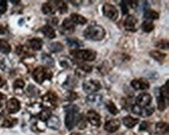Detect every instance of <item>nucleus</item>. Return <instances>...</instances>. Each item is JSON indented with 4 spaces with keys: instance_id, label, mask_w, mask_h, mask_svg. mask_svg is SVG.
Here are the masks:
<instances>
[{
    "instance_id": "obj_21",
    "label": "nucleus",
    "mask_w": 169,
    "mask_h": 135,
    "mask_svg": "<svg viewBox=\"0 0 169 135\" xmlns=\"http://www.w3.org/2000/svg\"><path fill=\"white\" fill-rule=\"evenodd\" d=\"M62 28L65 31L72 33V32H73L74 29H75V24L72 22V21L69 18H66V19L64 20L63 24H62Z\"/></svg>"
},
{
    "instance_id": "obj_41",
    "label": "nucleus",
    "mask_w": 169,
    "mask_h": 135,
    "mask_svg": "<svg viewBox=\"0 0 169 135\" xmlns=\"http://www.w3.org/2000/svg\"><path fill=\"white\" fill-rule=\"evenodd\" d=\"M147 127H148V123L146 121H143L140 126V130H147Z\"/></svg>"
},
{
    "instance_id": "obj_8",
    "label": "nucleus",
    "mask_w": 169,
    "mask_h": 135,
    "mask_svg": "<svg viewBox=\"0 0 169 135\" xmlns=\"http://www.w3.org/2000/svg\"><path fill=\"white\" fill-rule=\"evenodd\" d=\"M152 101V97L148 93H141L136 97V105L140 108H145V107L150 105Z\"/></svg>"
},
{
    "instance_id": "obj_31",
    "label": "nucleus",
    "mask_w": 169,
    "mask_h": 135,
    "mask_svg": "<svg viewBox=\"0 0 169 135\" xmlns=\"http://www.w3.org/2000/svg\"><path fill=\"white\" fill-rule=\"evenodd\" d=\"M168 125L164 122H160L156 124V130L159 133H164L167 131Z\"/></svg>"
},
{
    "instance_id": "obj_29",
    "label": "nucleus",
    "mask_w": 169,
    "mask_h": 135,
    "mask_svg": "<svg viewBox=\"0 0 169 135\" xmlns=\"http://www.w3.org/2000/svg\"><path fill=\"white\" fill-rule=\"evenodd\" d=\"M141 27H142V30L144 32H147V33H149V32L152 31L154 28V26H153V23L150 21H145L143 22L142 25H141Z\"/></svg>"
},
{
    "instance_id": "obj_23",
    "label": "nucleus",
    "mask_w": 169,
    "mask_h": 135,
    "mask_svg": "<svg viewBox=\"0 0 169 135\" xmlns=\"http://www.w3.org/2000/svg\"><path fill=\"white\" fill-rule=\"evenodd\" d=\"M48 126L52 129H59L60 127V119L55 116H52L48 119Z\"/></svg>"
},
{
    "instance_id": "obj_38",
    "label": "nucleus",
    "mask_w": 169,
    "mask_h": 135,
    "mask_svg": "<svg viewBox=\"0 0 169 135\" xmlns=\"http://www.w3.org/2000/svg\"><path fill=\"white\" fill-rule=\"evenodd\" d=\"M7 10V2L3 1V2H0V17L1 15L3 14L4 13H6Z\"/></svg>"
},
{
    "instance_id": "obj_10",
    "label": "nucleus",
    "mask_w": 169,
    "mask_h": 135,
    "mask_svg": "<svg viewBox=\"0 0 169 135\" xmlns=\"http://www.w3.org/2000/svg\"><path fill=\"white\" fill-rule=\"evenodd\" d=\"M131 86L135 90H147L150 88V84L145 78H137L132 80Z\"/></svg>"
},
{
    "instance_id": "obj_7",
    "label": "nucleus",
    "mask_w": 169,
    "mask_h": 135,
    "mask_svg": "<svg viewBox=\"0 0 169 135\" xmlns=\"http://www.w3.org/2000/svg\"><path fill=\"white\" fill-rule=\"evenodd\" d=\"M101 88V84L97 80H88L83 84V89L85 92L93 94Z\"/></svg>"
},
{
    "instance_id": "obj_13",
    "label": "nucleus",
    "mask_w": 169,
    "mask_h": 135,
    "mask_svg": "<svg viewBox=\"0 0 169 135\" xmlns=\"http://www.w3.org/2000/svg\"><path fill=\"white\" fill-rule=\"evenodd\" d=\"M137 24V19L133 15H129L126 17L125 22H124V27L125 30L129 31H136V25Z\"/></svg>"
},
{
    "instance_id": "obj_9",
    "label": "nucleus",
    "mask_w": 169,
    "mask_h": 135,
    "mask_svg": "<svg viewBox=\"0 0 169 135\" xmlns=\"http://www.w3.org/2000/svg\"><path fill=\"white\" fill-rule=\"evenodd\" d=\"M153 111H154L153 106H150V105L145 107V108H140V107H139L136 105H134L132 107V112L134 114L139 115V116H143V117L150 116L153 113Z\"/></svg>"
},
{
    "instance_id": "obj_28",
    "label": "nucleus",
    "mask_w": 169,
    "mask_h": 135,
    "mask_svg": "<svg viewBox=\"0 0 169 135\" xmlns=\"http://www.w3.org/2000/svg\"><path fill=\"white\" fill-rule=\"evenodd\" d=\"M64 49V46L60 42H52L49 45V49L52 52H62Z\"/></svg>"
},
{
    "instance_id": "obj_14",
    "label": "nucleus",
    "mask_w": 169,
    "mask_h": 135,
    "mask_svg": "<svg viewBox=\"0 0 169 135\" xmlns=\"http://www.w3.org/2000/svg\"><path fill=\"white\" fill-rule=\"evenodd\" d=\"M119 127H120V122H119V119H114L107 121L104 126V128L106 131L109 132V133H114L116 130H118Z\"/></svg>"
},
{
    "instance_id": "obj_22",
    "label": "nucleus",
    "mask_w": 169,
    "mask_h": 135,
    "mask_svg": "<svg viewBox=\"0 0 169 135\" xmlns=\"http://www.w3.org/2000/svg\"><path fill=\"white\" fill-rule=\"evenodd\" d=\"M43 100L46 102H49L52 105H56L58 102V96L54 92H49L45 96H44Z\"/></svg>"
},
{
    "instance_id": "obj_40",
    "label": "nucleus",
    "mask_w": 169,
    "mask_h": 135,
    "mask_svg": "<svg viewBox=\"0 0 169 135\" xmlns=\"http://www.w3.org/2000/svg\"><path fill=\"white\" fill-rule=\"evenodd\" d=\"M127 4H128V6H130L133 9H134L137 7L138 2L137 1H127Z\"/></svg>"
},
{
    "instance_id": "obj_35",
    "label": "nucleus",
    "mask_w": 169,
    "mask_h": 135,
    "mask_svg": "<svg viewBox=\"0 0 169 135\" xmlns=\"http://www.w3.org/2000/svg\"><path fill=\"white\" fill-rule=\"evenodd\" d=\"M16 122H17V120L15 119H11V118H10V119H6L5 120H4L2 126L5 127H12L16 123Z\"/></svg>"
},
{
    "instance_id": "obj_30",
    "label": "nucleus",
    "mask_w": 169,
    "mask_h": 135,
    "mask_svg": "<svg viewBox=\"0 0 169 135\" xmlns=\"http://www.w3.org/2000/svg\"><path fill=\"white\" fill-rule=\"evenodd\" d=\"M55 5L56 7V9H58L61 13H67L68 7L67 5L63 1H55Z\"/></svg>"
},
{
    "instance_id": "obj_6",
    "label": "nucleus",
    "mask_w": 169,
    "mask_h": 135,
    "mask_svg": "<svg viewBox=\"0 0 169 135\" xmlns=\"http://www.w3.org/2000/svg\"><path fill=\"white\" fill-rule=\"evenodd\" d=\"M104 16L109 18L111 21H116L119 17V11L115 7L109 3H105L102 8Z\"/></svg>"
},
{
    "instance_id": "obj_25",
    "label": "nucleus",
    "mask_w": 169,
    "mask_h": 135,
    "mask_svg": "<svg viewBox=\"0 0 169 135\" xmlns=\"http://www.w3.org/2000/svg\"><path fill=\"white\" fill-rule=\"evenodd\" d=\"M11 51V46L7 41L0 39V52L3 54L10 53Z\"/></svg>"
},
{
    "instance_id": "obj_39",
    "label": "nucleus",
    "mask_w": 169,
    "mask_h": 135,
    "mask_svg": "<svg viewBox=\"0 0 169 135\" xmlns=\"http://www.w3.org/2000/svg\"><path fill=\"white\" fill-rule=\"evenodd\" d=\"M121 7H122V10L123 14H126L128 13L129 9H128V4H127V1H122L121 2Z\"/></svg>"
},
{
    "instance_id": "obj_36",
    "label": "nucleus",
    "mask_w": 169,
    "mask_h": 135,
    "mask_svg": "<svg viewBox=\"0 0 169 135\" xmlns=\"http://www.w3.org/2000/svg\"><path fill=\"white\" fill-rule=\"evenodd\" d=\"M156 47L162 49H168V41L167 40H161L156 44Z\"/></svg>"
},
{
    "instance_id": "obj_16",
    "label": "nucleus",
    "mask_w": 169,
    "mask_h": 135,
    "mask_svg": "<svg viewBox=\"0 0 169 135\" xmlns=\"http://www.w3.org/2000/svg\"><path fill=\"white\" fill-rule=\"evenodd\" d=\"M139 122V119H136V118H133L130 116H125V117L122 119V123H123L124 125L125 126L128 128H133L134 127L136 124Z\"/></svg>"
},
{
    "instance_id": "obj_18",
    "label": "nucleus",
    "mask_w": 169,
    "mask_h": 135,
    "mask_svg": "<svg viewBox=\"0 0 169 135\" xmlns=\"http://www.w3.org/2000/svg\"><path fill=\"white\" fill-rule=\"evenodd\" d=\"M41 31L45 35L47 38H50V39H53L55 38V31L51 26L45 25L41 28Z\"/></svg>"
},
{
    "instance_id": "obj_4",
    "label": "nucleus",
    "mask_w": 169,
    "mask_h": 135,
    "mask_svg": "<svg viewBox=\"0 0 169 135\" xmlns=\"http://www.w3.org/2000/svg\"><path fill=\"white\" fill-rule=\"evenodd\" d=\"M32 76L37 83L42 84L45 80H51L53 74L49 68L45 66H38L34 70Z\"/></svg>"
},
{
    "instance_id": "obj_15",
    "label": "nucleus",
    "mask_w": 169,
    "mask_h": 135,
    "mask_svg": "<svg viewBox=\"0 0 169 135\" xmlns=\"http://www.w3.org/2000/svg\"><path fill=\"white\" fill-rule=\"evenodd\" d=\"M41 10L45 14L53 15L56 11V7H55V3H52V2H48L43 4Z\"/></svg>"
},
{
    "instance_id": "obj_3",
    "label": "nucleus",
    "mask_w": 169,
    "mask_h": 135,
    "mask_svg": "<svg viewBox=\"0 0 169 135\" xmlns=\"http://www.w3.org/2000/svg\"><path fill=\"white\" fill-rule=\"evenodd\" d=\"M169 84L168 80L166 81L165 84L163 85L159 89V93L157 96V106L158 109L160 111H164L167 108L168 105V99H169Z\"/></svg>"
},
{
    "instance_id": "obj_26",
    "label": "nucleus",
    "mask_w": 169,
    "mask_h": 135,
    "mask_svg": "<svg viewBox=\"0 0 169 135\" xmlns=\"http://www.w3.org/2000/svg\"><path fill=\"white\" fill-rule=\"evenodd\" d=\"M144 18L150 21H153V20H157L159 18V13H157L154 10H147L144 13Z\"/></svg>"
},
{
    "instance_id": "obj_2",
    "label": "nucleus",
    "mask_w": 169,
    "mask_h": 135,
    "mask_svg": "<svg viewBox=\"0 0 169 135\" xmlns=\"http://www.w3.org/2000/svg\"><path fill=\"white\" fill-rule=\"evenodd\" d=\"M66 115L65 118V124L68 130H72L78 123L80 116H79V108L77 105H69L66 109Z\"/></svg>"
},
{
    "instance_id": "obj_42",
    "label": "nucleus",
    "mask_w": 169,
    "mask_h": 135,
    "mask_svg": "<svg viewBox=\"0 0 169 135\" xmlns=\"http://www.w3.org/2000/svg\"><path fill=\"white\" fill-rule=\"evenodd\" d=\"M6 84V80L3 78V77H2L1 74H0V88L2 86H4Z\"/></svg>"
},
{
    "instance_id": "obj_5",
    "label": "nucleus",
    "mask_w": 169,
    "mask_h": 135,
    "mask_svg": "<svg viewBox=\"0 0 169 135\" xmlns=\"http://www.w3.org/2000/svg\"><path fill=\"white\" fill-rule=\"evenodd\" d=\"M71 54L75 58L84 61H94L97 57V52L91 49H82V50H75L71 52Z\"/></svg>"
},
{
    "instance_id": "obj_17",
    "label": "nucleus",
    "mask_w": 169,
    "mask_h": 135,
    "mask_svg": "<svg viewBox=\"0 0 169 135\" xmlns=\"http://www.w3.org/2000/svg\"><path fill=\"white\" fill-rule=\"evenodd\" d=\"M102 98L101 96L99 94H91L90 95L87 96V102L90 105H98L101 102Z\"/></svg>"
},
{
    "instance_id": "obj_12",
    "label": "nucleus",
    "mask_w": 169,
    "mask_h": 135,
    "mask_svg": "<svg viewBox=\"0 0 169 135\" xmlns=\"http://www.w3.org/2000/svg\"><path fill=\"white\" fill-rule=\"evenodd\" d=\"M7 109L9 113H16L21 109V103L15 98H12L7 102Z\"/></svg>"
},
{
    "instance_id": "obj_37",
    "label": "nucleus",
    "mask_w": 169,
    "mask_h": 135,
    "mask_svg": "<svg viewBox=\"0 0 169 135\" xmlns=\"http://www.w3.org/2000/svg\"><path fill=\"white\" fill-rule=\"evenodd\" d=\"M24 85H25V83L24 82V80L19 79V80H16V81L14 82V84H13V88H14L15 89H16V88H23L24 87Z\"/></svg>"
},
{
    "instance_id": "obj_33",
    "label": "nucleus",
    "mask_w": 169,
    "mask_h": 135,
    "mask_svg": "<svg viewBox=\"0 0 169 135\" xmlns=\"http://www.w3.org/2000/svg\"><path fill=\"white\" fill-rule=\"evenodd\" d=\"M106 107H107V108H108V111H109L111 114L116 115L118 113H119V110H118L116 105H115L114 102H111V101H109V102H107Z\"/></svg>"
},
{
    "instance_id": "obj_34",
    "label": "nucleus",
    "mask_w": 169,
    "mask_h": 135,
    "mask_svg": "<svg viewBox=\"0 0 169 135\" xmlns=\"http://www.w3.org/2000/svg\"><path fill=\"white\" fill-rule=\"evenodd\" d=\"M52 116V113L49 109H44L40 113V119L42 121H47Z\"/></svg>"
},
{
    "instance_id": "obj_1",
    "label": "nucleus",
    "mask_w": 169,
    "mask_h": 135,
    "mask_svg": "<svg viewBox=\"0 0 169 135\" xmlns=\"http://www.w3.org/2000/svg\"><path fill=\"white\" fill-rule=\"evenodd\" d=\"M106 32L105 28L100 25L92 24L83 31V36L91 41H101L105 37Z\"/></svg>"
},
{
    "instance_id": "obj_32",
    "label": "nucleus",
    "mask_w": 169,
    "mask_h": 135,
    "mask_svg": "<svg viewBox=\"0 0 169 135\" xmlns=\"http://www.w3.org/2000/svg\"><path fill=\"white\" fill-rule=\"evenodd\" d=\"M41 60H42L43 63L45 64L46 66H53L55 65V62H54L53 59L48 54H43L41 55Z\"/></svg>"
},
{
    "instance_id": "obj_27",
    "label": "nucleus",
    "mask_w": 169,
    "mask_h": 135,
    "mask_svg": "<svg viewBox=\"0 0 169 135\" xmlns=\"http://www.w3.org/2000/svg\"><path fill=\"white\" fill-rule=\"evenodd\" d=\"M150 55L155 60L159 62L163 61L166 57V54L162 53L159 51H151V52H150Z\"/></svg>"
},
{
    "instance_id": "obj_24",
    "label": "nucleus",
    "mask_w": 169,
    "mask_h": 135,
    "mask_svg": "<svg viewBox=\"0 0 169 135\" xmlns=\"http://www.w3.org/2000/svg\"><path fill=\"white\" fill-rule=\"evenodd\" d=\"M66 42H67V45L69 47L76 48V49H79V48L82 47L83 46V42L79 39H77V38H67Z\"/></svg>"
},
{
    "instance_id": "obj_11",
    "label": "nucleus",
    "mask_w": 169,
    "mask_h": 135,
    "mask_svg": "<svg viewBox=\"0 0 169 135\" xmlns=\"http://www.w3.org/2000/svg\"><path fill=\"white\" fill-rule=\"evenodd\" d=\"M87 119L88 122L91 125L97 127H100L101 116L94 110H90V111L87 112Z\"/></svg>"
},
{
    "instance_id": "obj_19",
    "label": "nucleus",
    "mask_w": 169,
    "mask_h": 135,
    "mask_svg": "<svg viewBox=\"0 0 169 135\" xmlns=\"http://www.w3.org/2000/svg\"><path fill=\"white\" fill-rule=\"evenodd\" d=\"M42 41L40 38H32L28 41L29 46L35 51L41 50L42 48Z\"/></svg>"
},
{
    "instance_id": "obj_20",
    "label": "nucleus",
    "mask_w": 169,
    "mask_h": 135,
    "mask_svg": "<svg viewBox=\"0 0 169 135\" xmlns=\"http://www.w3.org/2000/svg\"><path fill=\"white\" fill-rule=\"evenodd\" d=\"M69 19L72 21V22L75 25L76 24H81V25H83V24H85L87 22V20L86 18L83 17V16H81V15L80 14H77V13H73V14H71Z\"/></svg>"
}]
</instances>
